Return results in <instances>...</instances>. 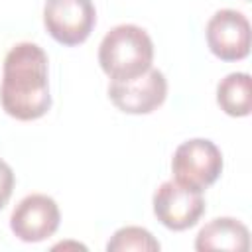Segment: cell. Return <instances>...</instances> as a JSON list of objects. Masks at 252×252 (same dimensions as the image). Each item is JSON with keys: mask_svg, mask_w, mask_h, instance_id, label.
I'll list each match as a JSON object with an SVG mask.
<instances>
[{"mask_svg": "<svg viewBox=\"0 0 252 252\" xmlns=\"http://www.w3.org/2000/svg\"><path fill=\"white\" fill-rule=\"evenodd\" d=\"M43 24L57 43L79 45L93 32L96 10L93 0H47L43 6Z\"/></svg>", "mask_w": 252, "mask_h": 252, "instance_id": "obj_4", "label": "cell"}, {"mask_svg": "<svg viewBox=\"0 0 252 252\" xmlns=\"http://www.w3.org/2000/svg\"><path fill=\"white\" fill-rule=\"evenodd\" d=\"M171 171L177 183L197 191H205L222 173V154L219 146L207 138H193L177 146Z\"/></svg>", "mask_w": 252, "mask_h": 252, "instance_id": "obj_3", "label": "cell"}, {"mask_svg": "<svg viewBox=\"0 0 252 252\" xmlns=\"http://www.w3.org/2000/svg\"><path fill=\"white\" fill-rule=\"evenodd\" d=\"M248 248H250V232L240 220L232 217H219L209 220L195 238V250L199 252H209V250L246 252Z\"/></svg>", "mask_w": 252, "mask_h": 252, "instance_id": "obj_9", "label": "cell"}, {"mask_svg": "<svg viewBox=\"0 0 252 252\" xmlns=\"http://www.w3.org/2000/svg\"><path fill=\"white\" fill-rule=\"evenodd\" d=\"M14 181L16 179H14L12 167L4 159H0V209H4L6 203L10 201L12 191H14Z\"/></svg>", "mask_w": 252, "mask_h": 252, "instance_id": "obj_12", "label": "cell"}, {"mask_svg": "<svg viewBox=\"0 0 252 252\" xmlns=\"http://www.w3.org/2000/svg\"><path fill=\"white\" fill-rule=\"evenodd\" d=\"M108 252H156L159 250V242L154 234L142 226H122L118 228L106 244Z\"/></svg>", "mask_w": 252, "mask_h": 252, "instance_id": "obj_11", "label": "cell"}, {"mask_svg": "<svg viewBox=\"0 0 252 252\" xmlns=\"http://www.w3.org/2000/svg\"><path fill=\"white\" fill-rule=\"evenodd\" d=\"M152 37L134 24L114 26L98 45V63L112 81L136 79L152 67Z\"/></svg>", "mask_w": 252, "mask_h": 252, "instance_id": "obj_2", "label": "cell"}, {"mask_svg": "<svg viewBox=\"0 0 252 252\" xmlns=\"http://www.w3.org/2000/svg\"><path fill=\"white\" fill-rule=\"evenodd\" d=\"M207 45L222 61H240L250 53V24L242 12L224 8L207 22Z\"/></svg>", "mask_w": 252, "mask_h": 252, "instance_id": "obj_7", "label": "cell"}, {"mask_svg": "<svg viewBox=\"0 0 252 252\" xmlns=\"http://www.w3.org/2000/svg\"><path fill=\"white\" fill-rule=\"evenodd\" d=\"M61 213L57 203L43 193H32L12 211L10 228L24 242H41L55 234Z\"/></svg>", "mask_w": 252, "mask_h": 252, "instance_id": "obj_8", "label": "cell"}, {"mask_svg": "<svg viewBox=\"0 0 252 252\" xmlns=\"http://www.w3.org/2000/svg\"><path fill=\"white\" fill-rule=\"evenodd\" d=\"M205 213L203 191L177 181H163L154 193V215L169 230H187Z\"/></svg>", "mask_w": 252, "mask_h": 252, "instance_id": "obj_5", "label": "cell"}, {"mask_svg": "<svg viewBox=\"0 0 252 252\" xmlns=\"http://www.w3.org/2000/svg\"><path fill=\"white\" fill-rule=\"evenodd\" d=\"M112 104L126 114H150L163 104L167 96V81L161 71L148 69L130 81H112L108 85Z\"/></svg>", "mask_w": 252, "mask_h": 252, "instance_id": "obj_6", "label": "cell"}, {"mask_svg": "<svg viewBox=\"0 0 252 252\" xmlns=\"http://www.w3.org/2000/svg\"><path fill=\"white\" fill-rule=\"evenodd\" d=\"M0 102L16 120L41 118L51 106L47 81V55L32 41L16 43L4 59Z\"/></svg>", "mask_w": 252, "mask_h": 252, "instance_id": "obj_1", "label": "cell"}, {"mask_svg": "<svg viewBox=\"0 0 252 252\" xmlns=\"http://www.w3.org/2000/svg\"><path fill=\"white\" fill-rule=\"evenodd\" d=\"M217 102L228 116H248L252 108V79L248 73H230L217 87Z\"/></svg>", "mask_w": 252, "mask_h": 252, "instance_id": "obj_10", "label": "cell"}]
</instances>
